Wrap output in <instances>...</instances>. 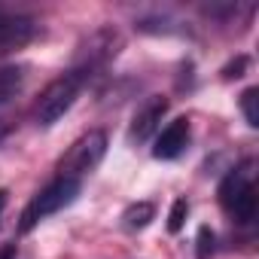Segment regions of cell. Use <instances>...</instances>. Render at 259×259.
I'll return each instance as SVG.
<instances>
[{
	"label": "cell",
	"mask_w": 259,
	"mask_h": 259,
	"mask_svg": "<svg viewBox=\"0 0 259 259\" xmlns=\"http://www.w3.org/2000/svg\"><path fill=\"white\" fill-rule=\"evenodd\" d=\"M220 204L241 226L256 220V204L259 201H256V180H253V165L250 162H244L241 168H235V171H229L223 177V183H220Z\"/></svg>",
	"instance_id": "1"
},
{
	"label": "cell",
	"mask_w": 259,
	"mask_h": 259,
	"mask_svg": "<svg viewBox=\"0 0 259 259\" xmlns=\"http://www.w3.org/2000/svg\"><path fill=\"white\" fill-rule=\"evenodd\" d=\"M76 195H79V180L55 177L46 189H40V192L31 198V204H28V207H25V213H22L19 232H22V235H25V232H31V229H34V226H40L46 217H52V213L64 210L67 204H73V201H76Z\"/></svg>",
	"instance_id": "2"
},
{
	"label": "cell",
	"mask_w": 259,
	"mask_h": 259,
	"mask_svg": "<svg viewBox=\"0 0 259 259\" xmlns=\"http://www.w3.org/2000/svg\"><path fill=\"white\" fill-rule=\"evenodd\" d=\"M79 89H82V73H61L58 79H52L43 92H40V98H37V104H34V119H37V125H43V128H49V125H55L73 104H76V98H79Z\"/></svg>",
	"instance_id": "3"
},
{
	"label": "cell",
	"mask_w": 259,
	"mask_h": 259,
	"mask_svg": "<svg viewBox=\"0 0 259 259\" xmlns=\"http://www.w3.org/2000/svg\"><path fill=\"white\" fill-rule=\"evenodd\" d=\"M107 156V135L104 132H85L79 141H73V147L67 150V156L58 162V177H70V180H79L85 174H92L101 159Z\"/></svg>",
	"instance_id": "4"
},
{
	"label": "cell",
	"mask_w": 259,
	"mask_h": 259,
	"mask_svg": "<svg viewBox=\"0 0 259 259\" xmlns=\"http://www.w3.org/2000/svg\"><path fill=\"white\" fill-rule=\"evenodd\" d=\"M34 34H37L34 19L19 16V13H0V52H13V49L28 46L34 40Z\"/></svg>",
	"instance_id": "5"
},
{
	"label": "cell",
	"mask_w": 259,
	"mask_h": 259,
	"mask_svg": "<svg viewBox=\"0 0 259 259\" xmlns=\"http://www.w3.org/2000/svg\"><path fill=\"white\" fill-rule=\"evenodd\" d=\"M186 147H189V119H174L171 125L162 128V135L156 138L153 156L171 162V159H177Z\"/></svg>",
	"instance_id": "6"
},
{
	"label": "cell",
	"mask_w": 259,
	"mask_h": 259,
	"mask_svg": "<svg viewBox=\"0 0 259 259\" xmlns=\"http://www.w3.org/2000/svg\"><path fill=\"white\" fill-rule=\"evenodd\" d=\"M168 113V101L165 98H150L138 113H135V119H132V132H128V138H132L135 144H144L156 128H159V122H162V116Z\"/></svg>",
	"instance_id": "7"
},
{
	"label": "cell",
	"mask_w": 259,
	"mask_h": 259,
	"mask_svg": "<svg viewBox=\"0 0 259 259\" xmlns=\"http://www.w3.org/2000/svg\"><path fill=\"white\" fill-rule=\"evenodd\" d=\"M25 85V67L22 64H0V104L16 98Z\"/></svg>",
	"instance_id": "8"
},
{
	"label": "cell",
	"mask_w": 259,
	"mask_h": 259,
	"mask_svg": "<svg viewBox=\"0 0 259 259\" xmlns=\"http://www.w3.org/2000/svg\"><path fill=\"white\" fill-rule=\"evenodd\" d=\"M156 217V204L153 201H138V204H132L125 213H122V223H125V229H144V226H150V220Z\"/></svg>",
	"instance_id": "9"
},
{
	"label": "cell",
	"mask_w": 259,
	"mask_h": 259,
	"mask_svg": "<svg viewBox=\"0 0 259 259\" xmlns=\"http://www.w3.org/2000/svg\"><path fill=\"white\" fill-rule=\"evenodd\" d=\"M259 89H247L244 95H241V110H244V119H247V125L250 128H256L259 125Z\"/></svg>",
	"instance_id": "10"
},
{
	"label": "cell",
	"mask_w": 259,
	"mask_h": 259,
	"mask_svg": "<svg viewBox=\"0 0 259 259\" xmlns=\"http://www.w3.org/2000/svg\"><path fill=\"white\" fill-rule=\"evenodd\" d=\"M186 217H189V201L177 198L174 207H171V213H168V232H180L183 223H186Z\"/></svg>",
	"instance_id": "11"
},
{
	"label": "cell",
	"mask_w": 259,
	"mask_h": 259,
	"mask_svg": "<svg viewBox=\"0 0 259 259\" xmlns=\"http://www.w3.org/2000/svg\"><path fill=\"white\" fill-rule=\"evenodd\" d=\"M198 244H201V247H198V256L204 259V256H207V247L213 250V235H210L207 229H201V235H198Z\"/></svg>",
	"instance_id": "12"
},
{
	"label": "cell",
	"mask_w": 259,
	"mask_h": 259,
	"mask_svg": "<svg viewBox=\"0 0 259 259\" xmlns=\"http://www.w3.org/2000/svg\"><path fill=\"white\" fill-rule=\"evenodd\" d=\"M7 195H10L7 189H0V217H4V207H7Z\"/></svg>",
	"instance_id": "13"
}]
</instances>
